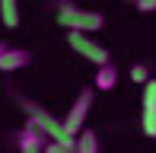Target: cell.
I'll return each instance as SVG.
<instances>
[{"label":"cell","mask_w":156,"mask_h":153,"mask_svg":"<svg viewBox=\"0 0 156 153\" xmlns=\"http://www.w3.org/2000/svg\"><path fill=\"white\" fill-rule=\"evenodd\" d=\"M29 64H32V51H26V48H10L6 45V51H0V73L23 70Z\"/></svg>","instance_id":"obj_6"},{"label":"cell","mask_w":156,"mask_h":153,"mask_svg":"<svg viewBox=\"0 0 156 153\" xmlns=\"http://www.w3.org/2000/svg\"><path fill=\"white\" fill-rule=\"evenodd\" d=\"M134 6L140 13H156V0H134Z\"/></svg>","instance_id":"obj_13"},{"label":"cell","mask_w":156,"mask_h":153,"mask_svg":"<svg viewBox=\"0 0 156 153\" xmlns=\"http://www.w3.org/2000/svg\"><path fill=\"white\" fill-rule=\"evenodd\" d=\"M0 51H6V41H0Z\"/></svg>","instance_id":"obj_14"},{"label":"cell","mask_w":156,"mask_h":153,"mask_svg":"<svg viewBox=\"0 0 156 153\" xmlns=\"http://www.w3.org/2000/svg\"><path fill=\"white\" fill-rule=\"evenodd\" d=\"M89 109H93V86H89V89H83V93L73 99L70 112L64 115V131H67L70 137H76L83 128H86V115H89Z\"/></svg>","instance_id":"obj_4"},{"label":"cell","mask_w":156,"mask_h":153,"mask_svg":"<svg viewBox=\"0 0 156 153\" xmlns=\"http://www.w3.org/2000/svg\"><path fill=\"white\" fill-rule=\"evenodd\" d=\"M45 141H48V137L41 134L35 124H29V121H26V128L19 131V137H16L19 153H45Z\"/></svg>","instance_id":"obj_7"},{"label":"cell","mask_w":156,"mask_h":153,"mask_svg":"<svg viewBox=\"0 0 156 153\" xmlns=\"http://www.w3.org/2000/svg\"><path fill=\"white\" fill-rule=\"evenodd\" d=\"M140 128H144V134L156 141V80L144 83V96H140Z\"/></svg>","instance_id":"obj_5"},{"label":"cell","mask_w":156,"mask_h":153,"mask_svg":"<svg viewBox=\"0 0 156 153\" xmlns=\"http://www.w3.org/2000/svg\"><path fill=\"white\" fill-rule=\"evenodd\" d=\"M67 45L73 48L83 61H89V64H96V67H102V64H108V61H112L108 48H105L102 41H96L89 32H67Z\"/></svg>","instance_id":"obj_3"},{"label":"cell","mask_w":156,"mask_h":153,"mask_svg":"<svg viewBox=\"0 0 156 153\" xmlns=\"http://www.w3.org/2000/svg\"><path fill=\"white\" fill-rule=\"evenodd\" d=\"M45 153H76V137H58V141H45Z\"/></svg>","instance_id":"obj_11"},{"label":"cell","mask_w":156,"mask_h":153,"mask_svg":"<svg viewBox=\"0 0 156 153\" xmlns=\"http://www.w3.org/2000/svg\"><path fill=\"white\" fill-rule=\"evenodd\" d=\"M131 80L137 83V86H144V83L150 80V67L147 64H131Z\"/></svg>","instance_id":"obj_12"},{"label":"cell","mask_w":156,"mask_h":153,"mask_svg":"<svg viewBox=\"0 0 156 153\" xmlns=\"http://www.w3.org/2000/svg\"><path fill=\"white\" fill-rule=\"evenodd\" d=\"M0 23L6 29L19 26V0H0Z\"/></svg>","instance_id":"obj_9"},{"label":"cell","mask_w":156,"mask_h":153,"mask_svg":"<svg viewBox=\"0 0 156 153\" xmlns=\"http://www.w3.org/2000/svg\"><path fill=\"white\" fill-rule=\"evenodd\" d=\"M16 105L26 112V118H29V124H35V128L41 131V134L48 137V141H58V137H70L67 131H64V121H58L48 109H41L38 102L26 99V96H16Z\"/></svg>","instance_id":"obj_2"},{"label":"cell","mask_w":156,"mask_h":153,"mask_svg":"<svg viewBox=\"0 0 156 153\" xmlns=\"http://www.w3.org/2000/svg\"><path fill=\"white\" fill-rule=\"evenodd\" d=\"M58 26L67 32H99L105 26V16L96 10H83V6L70 3V0H64V3L58 6Z\"/></svg>","instance_id":"obj_1"},{"label":"cell","mask_w":156,"mask_h":153,"mask_svg":"<svg viewBox=\"0 0 156 153\" xmlns=\"http://www.w3.org/2000/svg\"><path fill=\"white\" fill-rule=\"evenodd\" d=\"M118 86V67L112 64H102V67H96V83H93V89H102V93H108V89H115Z\"/></svg>","instance_id":"obj_8"},{"label":"cell","mask_w":156,"mask_h":153,"mask_svg":"<svg viewBox=\"0 0 156 153\" xmlns=\"http://www.w3.org/2000/svg\"><path fill=\"white\" fill-rule=\"evenodd\" d=\"M131 3H134V0H131Z\"/></svg>","instance_id":"obj_15"},{"label":"cell","mask_w":156,"mask_h":153,"mask_svg":"<svg viewBox=\"0 0 156 153\" xmlns=\"http://www.w3.org/2000/svg\"><path fill=\"white\" fill-rule=\"evenodd\" d=\"M76 153H99V137H96V131H86V128H83L80 134H76Z\"/></svg>","instance_id":"obj_10"}]
</instances>
